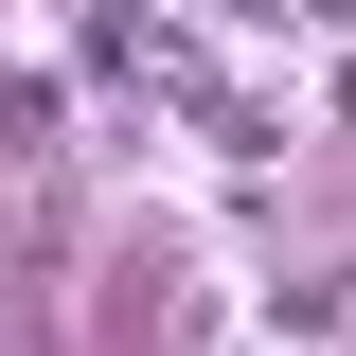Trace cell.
<instances>
[{
	"label": "cell",
	"instance_id": "6da1fadb",
	"mask_svg": "<svg viewBox=\"0 0 356 356\" xmlns=\"http://www.w3.org/2000/svg\"><path fill=\"white\" fill-rule=\"evenodd\" d=\"M196 18H214V36H303L321 0H196Z\"/></svg>",
	"mask_w": 356,
	"mask_h": 356
}]
</instances>
